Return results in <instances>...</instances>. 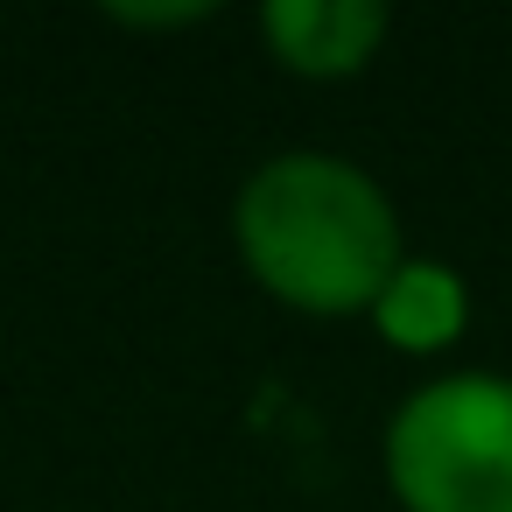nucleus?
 Returning <instances> with one entry per match:
<instances>
[{"label": "nucleus", "mask_w": 512, "mask_h": 512, "mask_svg": "<svg viewBox=\"0 0 512 512\" xmlns=\"http://www.w3.org/2000/svg\"><path fill=\"white\" fill-rule=\"evenodd\" d=\"M239 253L267 295L344 316L372 309L400 274V225L379 183L337 155H281L239 190Z\"/></svg>", "instance_id": "obj_1"}, {"label": "nucleus", "mask_w": 512, "mask_h": 512, "mask_svg": "<svg viewBox=\"0 0 512 512\" xmlns=\"http://www.w3.org/2000/svg\"><path fill=\"white\" fill-rule=\"evenodd\" d=\"M407 512H512V386L491 372L421 386L386 428Z\"/></svg>", "instance_id": "obj_2"}, {"label": "nucleus", "mask_w": 512, "mask_h": 512, "mask_svg": "<svg viewBox=\"0 0 512 512\" xmlns=\"http://www.w3.org/2000/svg\"><path fill=\"white\" fill-rule=\"evenodd\" d=\"M274 57L302 78H351L379 36H386V8L379 0H274L260 15Z\"/></svg>", "instance_id": "obj_3"}, {"label": "nucleus", "mask_w": 512, "mask_h": 512, "mask_svg": "<svg viewBox=\"0 0 512 512\" xmlns=\"http://www.w3.org/2000/svg\"><path fill=\"white\" fill-rule=\"evenodd\" d=\"M379 330L400 351H435L463 330V281L435 260H400V274L386 281V295L372 302Z\"/></svg>", "instance_id": "obj_4"}, {"label": "nucleus", "mask_w": 512, "mask_h": 512, "mask_svg": "<svg viewBox=\"0 0 512 512\" xmlns=\"http://www.w3.org/2000/svg\"><path fill=\"white\" fill-rule=\"evenodd\" d=\"M211 8H120V22H134V29H169V22H204Z\"/></svg>", "instance_id": "obj_5"}]
</instances>
